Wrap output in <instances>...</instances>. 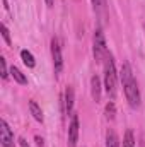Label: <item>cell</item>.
<instances>
[{
    "instance_id": "obj_1",
    "label": "cell",
    "mask_w": 145,
    "mask_h": 147,
    "mask_svg": "<svg viewBox=\"0 0 145 147\" xmlns=\"http://www.w3.org/2000/svg\"><path fill=\"white\" fill-rule=\"evenodd\" d=\"M119 80H121V86H123V92H125V98L128 101V105L132 108H138L140 106V101H142V96H140V89H138V82L133 75L132 70V65L128 62H125L121 65V70H119Z\"/></svg>"
},
{
    "instance_id": "obj_2",
    "label": "cell",
    "mask_w": 145,
    "mask_h": 147,
    "mask_svg": "<svg viewBox=\"0 0 145 147\" xmlns=\"http://www.w3.org/2000/svg\"><path fill=\"white\" fill-rule=\"evenodd\" d=\"M104 91L109 98L113 99L116 96V80H118V74H116V65H114V58L109 53L104 60Z\"/></svg>"
},
{
    "instance_id": "obj_3",
    "label": "cell",
    "mask_w": 145,
    "mask_h": 147,
    "mask_svg": "<svg viewBox=\"0 0 145 147\" xmlns=\"http://www.w3.org/2000/svg\"><path fill=\"white\" fill-rule=\"evenodd\" d=\"M92 55L96 58L97 63H104L106 57L109 55L108 46H106V36H104V31L103 28H96L94 29V36H92Z\"/></svg>"
},
{
    "instance_id": "obj_4",
    "label": "cell",
    "mask_w": 145,
    "mask_h": 147,
    "mask_svg": "<svg viewBox=\"0 0 145 147\" xmlns=\"http://www.w3.org/2000/svg\"><path fill=\"white\" fill-rule=\"evenodd\" d=\"M51 58H53V69L55 75H60L63 70V55H62V45L58 38L51 39Z\"/></svg>"
},
{
    "instance_id": "obj_5",
    "label": "cell",
    "mask_w": 145,
    "mask_h": 147,
    "mask_svg": "<svg viewBox=\"0 0 145 147\" xmlns=\"http://www.w3.org/2000/svg\"><path fill=\"white\" fill-rule=\"evenodd\" d=\"M79 128H80L79 115L73 113L72 116H70V123H68V147H77V142H79Z\"/></svg>"
},
{
    "instance_id": "obj_6",
    "label": "cell",
    "mask_w": 145,
    "mask_h": 147,
    "mask_svg": "<svg viewBox=\"0 0 145 147\" xmlns=\"http://www.w3.org/2000/svg\"><path fill=\"white\" fill-rule=\"evenodd\" d=\"M0 142L3 147H14V132L3 118L0 120Z\"/></svg>"
},
{
    "instance_id": "obj_7",
    "label": "cell",
    "mask_w": 145,
    "mask_h": 147,
    "mask_svg": "<svg viewBox=\"0 0 145 147\" xmlns=\"http://www.w3.org/2000/svg\"><path fill=\"white\" fill-rule=\"evenodd\" d=\"M73 103H75V92L73 87H67L65 89V96H63V105H65V115L72 116L73 115Z\"/></svg>"
},
{
    "instance_id": "obj_8",
    "label": "cell",
    "mask_w": 145,
    "mask_h": 147,
    "mask_svg": "<svg viewBox=\"0 0 145 147\" xmlns=\"http://www.w3.org/2000/svg\"><path fill=\"white\" fill-rule=\"evenodd\" d=\"M91 96L96 103L101 99V79L97 75H92L91 79Z\"/></svg>"
},
{
    "instance_id": "obj_9",
    "label": "cell",
    "mask_w": 145,
    "mask_h": 147,
    "mask_svg": "<svg viewBox=\"0 0 145 147\" xmlns=\"http://www.w3.org/2000/svg\"><path fill=\"white\" fill-rule=\"evenodd\" d=\"M92 7H94L96 16L99 17V21L104 22V19H106V0H92Z\"/></svg>"
},
{
    "instance_id": "obj_10",
    "label": "cell",
    "mask_w": 145,
    "mask_h": 147,
    "mask_svg": "<svg viewBox=\"0 0 145 147\" xmlns=\"http://www.w3.org/2000/svg\"><path fill=\"white\" fill-rule=\"evenodd\" d=\"M29 111H31V115H33V118H34L36 121L43 123V120H44V116H43V110L39 108V105H38L34 99L29 101Z\"/></svg>"
},
{
    "instance_id": "obj_11",
    "label": "cell",
    "mask_w": 145,
    "mask_h": 147,
    "mask_svg": "<svg viewBox=\"0 0 145 147\" xmlns=\"http://www.w3.org/2000/svg\"><path fill=\"white\" fill-rule=\"evenodd\" d=\"M21 60H22L24 65L29 67V69H33V67L36 65V60H34V57H33V53H31L29 50H21Z\"/></svg>"
},
{
    "instance_id": "obj_12",
    "label": "cell",
    "mask_w": 145,
    "mask_h": 147,
    "mask_svg": "<svg viewBox=\"0 0 145 147\" xmlns=\"http://www.w3.org/2000/svg\"><path fill=\"white\" fill-rule=\"evenodd\" d=\"M106 147H121L119 137L116 135L114 130H108L106 132Z\"/></svg>"
},
{
    "instance_id": "obj_13",
    "label": "cell",
    "mask_w": 145,
    "mask_h": 147,
    "mask_svg": "<svg viewBox=\"0 0 145 147\" xmlns=\"http://www.w3.org/2000/svg\"><path fill=\"white\" fill-rule=\"evenodd\" d=\"M10 75L14 77V80H15L17 84H22V86H24V84H28V77L21 72L15 65H12V67H10Z\"/></svg>"
},
{
    "instance_id": "obj_14",
    "label": "cell",
    "mask_w": 145,
    "mask_h": 147,
    "mask_svg": "<svg viewBox=\"0 0 145 147\" xmlns=\"http://www.w3.org/2000/svg\"><path fill=\"white\" fill-rule=\"evenodd\" d=\"M123 147H135V135H133V130H126L125 132V137H123Z\"/></svg>"
},
{
    "instance_id": "obj_15",
    "label": "cell",
    "mask_w": 145,
    "mask_h": 147,
    "mask_svg": "<svg viewBox=\"0 0 145 147\" xmlns=\"http://www.w3.org/2000/svg\"><path fill=\"white\" fill-rule=\"evenodd\" d=\"M104 113H106V120H114V115H116V108H114V103L109 101L104 108Z\"/></svg>"
},
{
    "instance_id": "obj_16",
    "label": "cell",
    "mask_w": 145,
    "mask_h": 147,
    "mask_svg": "<svg viewBox=\"0 0 145 147\" xmlns=\"http://www.w3.org/2000/svg\"><path fill=\"white\" fill-rule=\"evenodd\" d=\"M0 74H2V79L7 80V77H9V70H7V62H5L3 57L0 58Z\"/></svg>"
},
{
    "instance_id": "obj_17",
    "label": "cell",
    "mask_w": 145,
    "mask_h": 147,
    "mask_svg": "<svg viewBox=\"0 0 145 147\" xmlns=\"http://www.w3.org/2000/svg\"><path fill=\"white\" fill-rule=\"evenodd\" d=\"M2 38H3V41H5L7 45H12V41H10V33H9V28H7L5 24H2Z\"/></svg>"
},
{
    "instance_id": "obj_18",
    "label": "cell",
    "mask_w": 145,
    "mask_h": 147,
    "mask_svg": "<svg viewBox=\"0 0 145 147\" xmlns=\"http://www.w3.org/2000/svg\"><path fill=\"white\" fill-rule=\"evenodd\" d=\"M34 140H36V146L38 147H43V139H41V137H38V135H36V137H34Z\"/></svg>"
},
{
    "instance_id": "obj_19",
    "label": "cell",
    "mask_w": 145,
    "mask_h": 147,
    "mask_svg": "<svg viewBox=\"0 0 145 147\" xmlns=\"http://www.w3.org/2000/svg\"><path fill=\"white\" fill-rule=\"evenodd\" d=\"M19 146H21V147H29V144H28L24 139H19Z\"/></svg>"
},
{
    "instance_id": "obj_20",
    "label": "cell",
    "mask_w": 145,
    "mask_h": 147,
    "mask_svg": "<svg viewBox=\"0 0 145 147\" xmlns=\"http://www.w3.org/2000/svg\"><path fill=\"white\" fill-rule=\"evenodd\" d=\"M44 2H46V5H48V7H51V5L55 3V0H44Z\"/></svg>"
}]
</instances>
